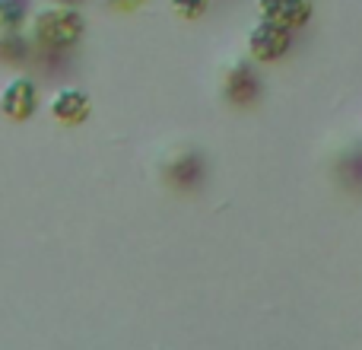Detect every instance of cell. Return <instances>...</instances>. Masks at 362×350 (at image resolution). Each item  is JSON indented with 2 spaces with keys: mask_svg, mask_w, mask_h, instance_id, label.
Wrapping results in <instances>:
<instances>
[{
  "mask_svg": "<svg viewBox=\"0 0 362 350\" xmlns=\"http://www.w3.org/2000/svg\"><path fill=\"white\" fill-rule=\"evenodd\" d=\"M223 93H226V99L235 102V106H248V102H255L257 93H261V80H257V74L248 64H235V67L226 70Z\"/></svg>",
  "mask_w": 362,
  "mask_h": 350,
  "instance_id": "cell-6",
  "label": "cell"
},
{
  "mask_svg": "<svg viewBox=\"0 0 362 350\" xmlns=\"http://www.w3.org/2000/svg\"><path fill=\"white\" fill-rule=\"evenodd\" d=\"M48 4H61V6H76V4H83V0H48Z\"/></svg>",
  "mask_w": 362,
  "mask_h": 350,
  "instance_id": "cell-11",
  "label": "cell"
},
{
  "mask_svg": "<svg viewBox=\"0 0 362 350\" xmlns=\"http://www.w3.org/2000/svg\"><path fill=\"white\" fill-rule=\"evenodd\" d=\"M257 13L270 23H280L286 29H305L315 16L312 0H257Z\"/></svg>",
  "mask_w": 362,
  "mask_h": 350,
  "instance_id": "cell-4",
  "label": "cell"
},
{
  "mask_svg": "<svg viewBox=\"0 0 362 350\" xmlns=\"http://www.w3.org/2000/svg\"><path fill=\"white\" fill-rule=\"evenodd\" d=\"M83 32H86V19L76 6L51 4L32 16V42L45 51H70L80 45Z\"/></svg>",
  "mask_w": 362,
  "mask_h": 350,
  "instance_id": "cell-1",
  "label": "cell"
},
{
  "mask_svg": "<svg viewBox=\"0 0 362 350\" xmlns=\"http://www.w3.org/2000/svg\"><path fill=\"white\" fill-rule=\"evenodd\" d=\"M108 6H115V10H131V6H137L140 0H105Z\"/></svg>",
  "mask_w": 362,
  "mask_h": 350,
  "instance_id": "cell-10",
  "label": "cell"
},
{
  "mask_svg": "<svg viewBox=\"0 0 362 350\" xmlns=\"http://www.w3.org/2000/svg\"><path fill=\"white\" fill-rule=\"evenodd\" d=\"M48 108H51V115H54V121H61V125H67V128H76V125H83V121L89 118L93 102H89V96L83 93V89L64 86V89H57V93L51 96Z\"/></svg>",
  "mask_w": 362,
  "mask_h": 350,
  "instance_id": "cell-5",
  "label": "cell"
},
{
  "mask_svg": "<svg viewBox=\"0 0 362 350\" xmlns=\"http://www.w3.org/2000/svg\"><path fill=\"white\" fill-rule=\"evenodd\" d=\"M172 10L178 13L181 19H197L206 13V6H210V0H169Z\"/></svg>",
  "mask_w": 362,
  "mask_h": 350,
  "instance_id": "cell-9",
  "label": "cell"
},
{
  "mask_svg": "<svg viewBox=\"0 0 362 350\" xmlns=\"http://www.w3.org/2000/svg\"><path fill=\"white\" fill-rule=\"evenodd\" d=\"M38 108V86L29 77H13L0 89V115L10 121H29Z\"/></svg>",
  "mask_w": 362,
  "mask_h": 350,
  "instance_id": "cell-3",
  "label": "cell"
},
{
  "mask_svg": "<svg viewBox=\"0 0 362 350\" xmlns=\"http://www.w3.org/2000/svg\"><path fill=\"white\" fill-rule=\"evenodd\" d=\"M293 48V29L280 23H270V19H257L248 32V55L257 64H276L289 55Z\"/></svg>",
  "mask_w": 362,
  "mask_h": 350,
  "instance_id": "cell-2",
  "label": "cell"
},
{
  "mask_svg": "<svg viewBox=\"0 0 362 350\" xmlns=\"http://www.w3.org/2000/svg\"><path fill=\"white\" fill-rule=\"evenodd\" d=\"M29 57V42L19 32H4L0 35V61L6 64H23Z\"/></svg>",
  "mask_w": 362,
  "mask_h": 350,
  "instance_id": "cell-7",
  "label": "cell"
},
{
  "mask_svg": "<svg viewBox=\"0 0 362 350\" xmlns=\"http://www.w3.org/2000/svg\"><path fill=\"white\" fill-rule=\"evenodd\" d=\"M25 19V6L19 0H0V32H19Z\"/></svg>",
  "mask_w": 362,
  "mask_h": 350,
  "instance_id": "cell-8",
  "label": "cell"
}]
</instances>
